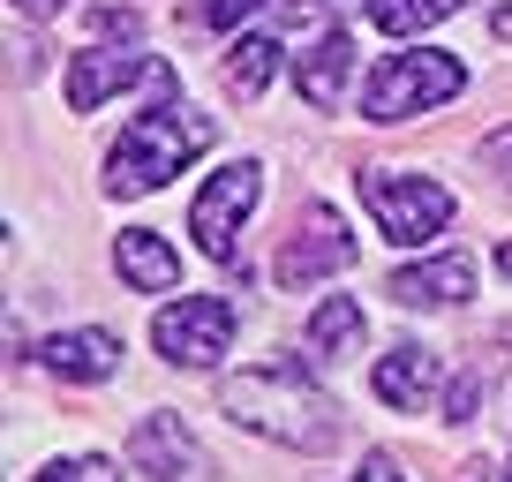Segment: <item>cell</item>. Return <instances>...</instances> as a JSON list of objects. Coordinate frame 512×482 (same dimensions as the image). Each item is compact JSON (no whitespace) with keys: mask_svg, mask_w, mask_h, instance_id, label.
Returning <instances> with one entry per match:
<instances>
[{"mask_svg":"<svg viewBox=\"0 0 512 482\" xmlns=\"http://www.w3.org/2000/svg\"><path fill=\"white\" fill-rule=\"evenodd\" d=\"M219 407L241 430L272 437V445H287V452H332L339 445V400L309 377L302 354H279V362L219 377Z\"/></svg>","mask_w":512,"mask_h":482,"instance_id":"6da1fadb","label":"cell"},{"mask_svg":"<svg viewBox=\"0 0 512 482\" xmlns=\"http://www.w3.org/2000/svg\"><path fill=\"white\" fill-rule=\"evenodd\" d=\"M196 151H211V121H204V113H189V106L136 113V121L121 129V144H113V159H106V196H151V189H166Z\"/></svg>","mask_w":512,"mask_h":482,"instance_id":"7a4b0ae2","label":"cell"},{"mask_svg":"<svg viewBox=\"0 0 512 482\" xmlns=\"http://www.w3.org/2000/svg\"><path fill=\"white\" fill-rule=\"evenodd\" d=\"M354 196L369 204V219H377V234L392 241V249H422L430 234H445L452 226V189L430 174H392V166H362L354 174Z\"/></svg>","mask_w":512,"mask_h":482,"instance_id":"3957f363","label":"cell"},{"mask_svg":"<svg viewBox=\"0 0 512 482\" xmlns=\"http://www.w3.org/2000/svg\"><path fill=\"white\" fill-rule=\"evenodd\" d=\"M460 91H467V68L452 53H384L362 83V113L392 129V121H415V113L445 106Z\"/></svg>","mask_w":512,"mask_h":482,"instance_id":"277c9868","label":"cell"},{"mask_svg":"<svg viewBox=\"0 0 512 482\" xmlns=\"http://www.w3.org/2000/svg\"><path fill=\"white\" fill-rule=\"evenodd\" d=\"M256 204H264V166H256V159L219 166V174L196 189V204H189L196 249H204L211 264H234V249H241V234H249V211Z\"/></svg>","mask_w":512,"mask_h":482,"instance_id":"5b68a950","label":"cell"},{"mask_svg":"<svg viewBox=\"0 0 512 482\" xmlns=\"http://www.w3.org/2000/svg\"><path fill=\"white\" fill-rule=\"evenodd\" d=\"M151 347H159L174 370H219V354L234 347V302L189 294V302L159 309V317H151Z\"/></svg>","mask_w":512,"mask_h":482,"instance_id":"8992f818","label":"cell"},{"mask_svg":"<svg viewBox=\"0 0 512 482\" xmlns=\"http://www.w3.org/2000/svg\"><path fill=\"white\" fill-rule=\"evenodd\" d=\"M354 264V234H347V219H339L332 204H309L302 219H294V234H287V249H279V287H317V279H332V272H347Z\"/></svg>","mask_w":512,"mask_h":482,"instance_id":"52a82bcc","label":"cell"},{"mask_svg":"<svg viewBox=\"0 0 512 482\" xmlns=\"http://www.w3.org/2000/svg\"><path fill=\"white\" fill-rule=\"evenodd\" d=\"M136 46V38H128ZM128 46H83L68 53V113H98L113 91H128L136 76H151L144 53H128Z\"/></svg>","mask_w":512,"mask_h":482,"instance_id":"ba28073f","label":"cell"},{"mask_svg":"<svg viewBox=\"0 0 512 482\" xmlns=\"http://www.w3.org/2000/svg\"><path fill=\"white\" fill-rule=\"evenodd\" d=\"M437 385H445V362H437L430 347H415V339L377 354V370H369V392H377L384 407H400V415H422V407L437 400Z\"/></svg>","mask_w":512,"mask_h":482,"instance_id":"9c48e42d","label":"cell"},{"mask_svg":"<svg viewBox=\"0 0 512 482\" xmlns=\"http://www.w3.org/2000/svg\"><path fill=\"white\" fill-rule=\"evenodd\" d=\"M128 467L136 475H151V482H189V467H196V437H189V422L181 415H144L136 430H128Z\"/></svg>","mask_w":512,"mask_h":482,"instance_id":"30bf717a","label":"cell"},{"mask_svg":"<svg viewBox=\"0 0 512 482\" xmlns=\"http://www.w3.org/2000/svg\"><path fill=\"white\" fill-rule=\"evenodd\" d=\"M467 294H475V257H460V249L392 272V302H400V309H460Z\"/></svg>","mask_w":512,"mask_h":482,"instance_id":"8fae6325","label":"cell"},{"mask_svg":"<svg viewBox=\"0 0 512 482\" xmlns=\"http://www.w3.org/2000/svg\"><path fill=\"white\" fill-rule=\"evenodd\" d=\"M347 76H354V38L347 31H317L309 53H294V91L317 113H332L339 98H347Z\"/></svg>","mask_w":512,"mask_h":482,"instance_id":"7c38bea8","label":"cell"},{"mask_svg":"<svg viewBox=\"0 0 512 482\" xmlns=\"http://www.w3.org/2000/svg\"><path fill=\"white\" fill-rule=\"evenodd\" d=\"M38 362H46L61 385H106V377L121 370V339L98 332V324H83V332H53L46 347H38Z\"/></svg>","mask_w":512,"mask_h":482,"instance_id":"4fadbf2b","label":"cell"},{"mask_svg":"<svg viewBox=\"0 0 512 482\" xmlns=\"http://www.w3.org/2000/svg\"><path fill=\"white\" fill-rule=\"evenodd\" d=\"M113 272H121L136 294H174L181 287V257L151 234V226H128V234L113 241Z\"/></svg>","mask_w":512,"mask_h":482,"instance_id":"5bb4252c","label":"cell"},{"mask_svg":"<svg viewBox=\"0 0 512 482\" xmlns=\"http://www.w3.org/2000/svg\"><path fill=\"white\" fill-rule=\"evenodd\" d=\"M362 332H369V309L354 302V294H324L317 317H309V362H317V370L347 362V354L362 347Z\"/></svg>","mask_w":512,"mask_h":482,"instance_id":"9a60e30c","label":"cell"},{"mask_svg":"<svg viewBox=\"0 0 512 482\" xmlns=\"http://www.w3.org/2000/svg\"><path fill=\"white\" fill-rule=\"evenodd\" d=\"M272 76H279V46H272V38L241 31L234 46H226V91H234V98H264Z\"/></svg>","mask_w":512,"mask_h":482,"instance_id":"2e32d148","label":"cell"},{"mask_svg":"<svg viewBox=\"0 0 512 482\" xmlns=\"http://www.w3.org/2000/svg\"><path fill=\"white\" fill-rule=\"evenodd\" d=\"M460 0H362V16L377 23L384 38H415V31H430V23H445Z\"/></svg>","mask_w":512,"mask_h":482,"instance_id":"e0dca14e","label":"cell"},{"mask_svg":"<svg viewBox=\"0 0 512 482\" xmlns=\"http://www.w3.org/2000/svg\"><path fill=\"white\" fill-rule=\"evenodd\" d=\"M38 482H121V475H113L106 452H76V460H53Z\"/></svg>","mask_w":512,"mask_h":482,"instance_id":"ac0fdd59","label":"cell"},{"mask_svg":"<svg viewBox=\"0 0 512 482\" xmlns=\"http://www.w3.org/2000/svg\"><path fill=\"white\" fill-rule=\"evenodd\" d=\"M256 8H272V0H196V23H211V31H241Z\"/></svg>","mask_w":512,"mask_h":482,"instance_id":"d6986e66","label":"cell"},{"mask_svg":"<svg viewBox=\"0 0 512 482\" xmlns=\"http://www.w3.org/2000/svg\"><path fill=\"white\" fill-rule=\"evenodd\" d=\"M482 377H490V370L452 377V392H445V422H475V407H482Z\"/></svg>","mask_w":512,"mask_h":482,"instance_id":"ffe728a7","label":"cell"},{"mask_svg":"<svg viewBox=\"0 0 512 482\" xmlns=\"http://www.w3.org/2000/svg\"><path fill=\"white\" fill-rule=\"evenodd\" d=\"M91 31H113V38H136V31H144V16H136V8H91Z\"/></svg>","mask_w":512,"mask_h":482,"instance_id":"44dd1931","label":"cell"},{"mask_svg":"<svg viewBox=\"0 0 512 482\" xmlns=\"http://www.w3.org/2000/svg\"><path fill=\"white\" fill-rule=\"evenodd\" d=\"M482 166H490V174H512V129L482 136Z\"/></svg>","mask_w":512,"mask_h":482,"instance_id":"7402d4cb","label":"cell"},{"mask_svg":"<svg viewBox=\"0 0 512 482\" xmlns=\"http://www.w3.org/2000/svg\"><path fill=\"white\" fill-rule=\"evenodd\" d=\"M354 482H407V475H400V467H392V460H384V452H369V467H362V475H354Z\"/></svg>","mask_w":512,"mask_h":482,"instance_id":"603a6c76","label":"cell"},{"mask_svg":"<svg viewBox=\"0 0 512 482\" xmlns=\"http://www.w3.org/2000/svg\"><path fill=\"white\" fill-rule=\"evenodd\" d=\"M16 8H23V16H61L68 0H16Z\"/></svg>","mask_w":512,"mask_h":482,"instance_id":"cb8c5ba5","label":"cell"},{"mask_svg":"<svg viewBox=\"0 0 512 482\" xmlns=\"http://www.w3.org/2000/svg\"><path fill=\"white\" fill-rule=\"evenodd\" d=\"M490 31H497V38H505V46H512V0H505V8H497V16H490Z\"/></svg>","mask_w":512,"mask_h":482,"instance_id":"d4e9b609","label":"cell"},{"mask_svg":"<svg viewBox=\"0 0 512 482\" xmlns=\"http://www.w3.org/2000/svg\"><path fill=\"white\" fill-rule=\"evenodd\" d=\"M497 272H505V279H512V241H505V249H497Z\"/></svg>","mask_w":512,"mask_h":482,"instance_id":"484cf974","label":"cell"},{"mask_svg":"<svg viewBox=\"0 0 512 482\" xmlns=\"http://www.w3.org/2000/svg\"><path fill=\"white\" fill-rule=\"evenodd\" d=\"M505 482H512V460H505Z\"/></svg>","mask_w":512,"mask_h":482,"instance_id":"4316f807","label":"cell"}]
</instances>
